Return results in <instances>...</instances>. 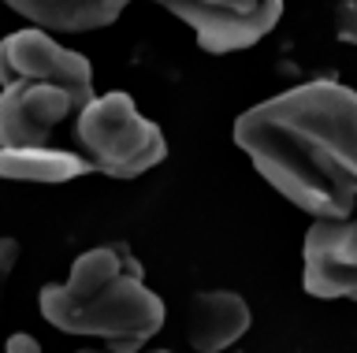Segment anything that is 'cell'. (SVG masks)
Returning <instances> with one entry per match:
<instances>
[{
  "label": "cell",
  "instance_id": "obj_15",
  "mask_svg": "<svg viewBox=\"0 0 357 353\" xmlns=\"http://www.w3.org/2000/svg\"><path fill=\"white\" fill-rule=\"evenodd\" d=\"M145 353H172V350H145Z\"/></svg>",
  "mask_w": 357,
  "mask_h": 353
},
{
  "label": "cell",
  "instance_id": "obj_14",
  "mask_svg": "<svg viewBox=\"0 0 357 353\" xmlns=\"http://www.w3.org/2000/svg\"><path fill=\"white\" fill-rule=\"evenodd\" d=\"M208 4H220V8H257L264 0H208Z\"/></svg>",
  "mask_w": 357,
  "mask_h": 353
},
{
  "label": "cell",
  "instance_id": "obj_6",
  "mask_svg": "<svg viewBox=\"0 0 357 353\" xmlns=\"http://www.w3.org/2000/svg\"><path fill=\"white\" fill-rule=\"evenodd\" d=\"M178 23L194 30L197 45L205 52H242L264 41L283 19V0H264L257 8H220L208 0H160Z\"/></svg>",
  "mask_w": 357,
  "mask_h": 353
},
{
  "label": "cell",
  "instance_id": "obj_11",
  "mask_svg": "<svg viewBox=\"0 0 357 353\" xmlns=\"http://www.w3.org/2000/svg\"><path fill=\"white\" fill-rule=\"evenodd\" d=\"M331 23H335V38L342 45H357V0H339Z\"/></svg>",
  "mask_w": 357,
  "mask_h": 353
},
{
  "label": "cell",
  "instance_id": "obj_13",
  "mask_svg": "<svg viewBox=\"0 0 357 353\" xmlns=\"http://www.w3.org/2000/svg\"><path fill=\"white\" fill-rule=\"evenodd\" d=\"M19 260V242L15 238H0V275H8Z\"/></svg>",
  "mask_w": 357,
  "mask_h": 353
},
{
  "label": "cell",
  "instance_id": "obj_9",
  "mask_svg": "<svg viewBox=\"0 0 357 353\" xmlns=\"http://www.w3.org/2000/svg\"><path fill=\"white\" fill-rule=\"evenodd\" d=\"M30 26L60 30V34H89L105 30L130 8V0H4Z\"/></svg>",
  "mask_w": 357,
  "mask_h": 353
},
{
  "label": "cell",
  "instance_id": "obj_7",
  "mask_svg": "<svg viewBox=\"0 0 357 353\" xmlns=\"http://www.w3.org/2000/svg\"><path fill=\"white\" fill-rule=\"evenodd\" d=\"M78 108L82 104L52 82L0 86V149L52 146V134L78 116Z\"/></svg>",
  "mask_w": 357,
  "mask_h": 353
},
{
  "label": "cell",
  "instance_id": "obj_8",
  "mask_svg": "<svg viewBox=\"0 0 357 353\" xmlns=\"http://www.w3.org/2000/svg\"><path fill=\"white\" fill-rule=\"evenodd\" d=\"M253 324V313L234 290H201L186 308V342L197 353H223Z\"/></svg>",
  "mask_w": 357,
  "mask_h": 353
},
{
  "label": "cell",
  "instance_id": "obj_12",
  "mask_svg": "<svg viewBox=\"0 0 357 353\" xmlns=\"http://www.w3.org/2000/svg\"><path fill=\"white\" fill-rule=\"evenodd\" d=\"M4 353H41V342L26 335V331H15L8 342H4Z\"/></svg>",
  "mask_w": 357,
  "mask_h": 353
},
{
  "label": "cell",
  "instance_id": "obj_4",
  "mask_svg": "<svg viewBox=\"0 0 357 353\" xmlns=\"http://www.w3.org/2000/svg\"><path fill=\"white\" fill-rule=\"evenodd\" d=\"M15 82H52L63 86L78 104L93 97V63L82 52L60 45L49 30L26 26L0 41V86Z\"/></svg>",
  "mask_w": 357,
  "mask_h": 353
},
{
  "label": "cell",
  "instance_id": "obj_5",
  "mask_svg": "<svg viewBox=\"0 0 357 353\" xmlns=\"http://www.w3.org/2000/svg\"><path fill=\"white\" fill-rule=\"evenodd\" d=\"M301 286L320 301H357V212L346 219H312L301 246Z\"/></svg>",
  "mask_w": 357,
  "mask_h": 353
},
{
  "label": "cell",
  "instance_id": "obj_1",
  "mask_svg": "<svg viewBox=\"0 0 357 353\" xmlns=\"http://www.w3.org/2000/svg\"><path fill=\"white\" fill-rule=\"evenodd\" d=\"M238 146L257 175L312 219L357 212V90L312 79L245 108Z\"/></svg>",
  "mask_w": 357,
  "mask_h": 353
},
{
  "label": "cell",
  "instance_id": "obj_16",
  "mask_svg": "<svg viewBox=\"0 0 357 353\" xmlns=\"http://www.w3.org/2000/svg\"><path fill=\"white\" fill-rule=\"evenodd\" d=\"M82 353H100V350H82Z\"/></svg>",
  "mask_w": 357,
  "mask_h": 353
},
{
  "label": "cell",
  "instance_id": "obj_3",
  "mask_svg": "<svg viewBox=\"0 0 357 353\" xmlns=\"http://www.w3.org/2000/svg\"><path fill=\"white\" fill-rule=\"evenodd\" d=\"M78 152L89 160V171L105 179L130 182L153 171L167 157L164 130L138 112L130 93H93L75 116Z\"/></svg>",
  "mask_w": 357,
  "mask_h": 353
},
{
  "label": "cell",
  "instance_id": "obj_10",
  "mask_svg": "<svg viewBox=\"0 0 357 353\" xmlns=\"http://www.w3.org/2000/svg\"><path fill=\"white\" fill-rule=\"evenodd\" d=\"M82 175H89V160L78 149H0V179L8 182H71Z\"/></svg>",
  "mask_w": 357,
  "mask_h": 353
},
{
  "label": "cell",
  "instance_id": "obj_2",
  "mask_svg": "<svg viewBox=\"0 0 357 353\" xmlns=\"http://www.w3.org/2000/svg\"><path fill=\"white\" fill-rule=\"evenodd\" d=\"M41 316L67 335L105 338L123 353H134L164 327L167 308L160 294L142 283V268L123 249L97 246L78 253L67 283L41 286Z\"/></svg>",
  "mask_w": 357,
  "mask_h": 353
}]
</instances>
